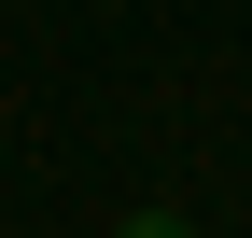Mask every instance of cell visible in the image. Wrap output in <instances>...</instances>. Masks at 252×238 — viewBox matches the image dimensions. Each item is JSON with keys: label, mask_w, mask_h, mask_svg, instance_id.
<instances>
[{"label": "cell", "mask_w": 252, "mask_h": 238, "mask_svg": "<svg viewBox=\"0 0 252 238\" xmlns=\"http://www.w3.org/2000/svg\"><path fill=\"white\" fill-rule=\"evenodd\" d=\"M112 238H196V210H126Z\"/></svg>", "instance_id": "obj_1"}]
</instances>
